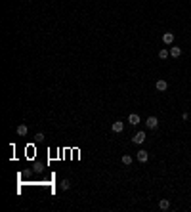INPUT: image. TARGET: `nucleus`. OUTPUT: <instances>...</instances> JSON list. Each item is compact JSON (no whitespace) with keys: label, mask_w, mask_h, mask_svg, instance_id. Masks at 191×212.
Segmentation results:
<instances>
[{"label":"nucleus","mask_w":191,"mask_h":212,"mask_svg":"<svg viewBox=\"0 0 191 212\" xmlns=\"http://www.w3.org/2000/svg\"><path fill=\"white\" fill-rule=\"evenodd\" d=\"M145 124H147L149 130H155V128L159 126V118H157V117H149L147 121H145Z\"/></svg>","instance_id":"nucleus-1"},{"label":"nucleus","mask_w":191,"mask_h":212,"mask_svg":"<svg viewBox=\"0 0 191 212\" xmlns=\"http://www.w3.org/2000/svg\"><path fill=\"white\" fill-rule=\"evenodd\" d=\"M111 130H113V132H117V134H121L122 130H124V122H121V121L113 122V124H111Z\"/></svg>","instance_id":"nucleus-2"},{"label":"nucleus","mask_w":191,"mask_h":212,"mask_svg":"<svg viewBox=\"0 0 191 212\" xmlns=\"http://www.w3.org/2000/svg\"><path fill=\"white\" fill-rule=\"evenodd\" d=\"M132 142L138 143V145H140V143H143V142H145V132H138L136 136L132 138Z\"/></svg>","instance_id":"nucleus-3"},{"label":"nucleus","mask_w":191,"mask_h":212,"mask_svg":"<svg viewBox=\"0 0 191 212\" xmlns=\"http://www.w3.org/2000/svg\"><path fill=\"white\" fill-rule=\"evenodd\" d=\"M147 159H149V153L145 151V149L138 151V161H140V163H147Z\"/></svg>","instance_id":"nucleus-4"},{"label":"nucleus","mask_w":191,"mask_h":212,"mask_svg":"<svg viewBox=\"0 0 191 212\" xmlns=\"http://www.w3.org/2000/svg\"><path fill=\"white\" fill-rule=\"evenodd\" d=\"M155 88H157L159 92H164V90H166V88H168V82L161 79V80H157V84H155Z\"/></svg>","instance_id":"nucleus-5"},{"label":"nucleus","mask_w":191,"mask_h":212,"mask_svg":"<svg viewBox=\"0 0 191 212\" xmlns=\"http://www.w3.org/2000/svg\"><path fill=\"white\" fill-rule=\"evenodd\" d=\"M163 42L164 44H172L174 42V33H164L163 34Z\"/></svg>","instance_id":"nucleus-6"},{"label":"nucleus","mask_w":191,"mask_h":212,"mask_svg":"<svg viewBox=\"0 0 191 212\" xmlns=\"http://www.w3.org/2000/svg\"><path fill=\"white\" fill-rule=\"evenodd\" d=\"M128 122H130V124H140V115H136V113H132V115H128Z\"/></svg>","instance_id":"nucleus-7"},{"label":"nucleus","mask_w":191,"mask_h":212,"mask_svg":"<svg viewBox=\"0 0 191 212\" xmlns=\"http://www.w3.org/2000/svg\"><path fill=\"white\" fill-rule=\"evenodd\" d=\"M170 55H172V58H180V55H182V50H180L178 46H172V48H170Z\"/></svg>","instance_id":"nucleus-8"},{"label":"nucleus","mask_w":191,"mask_h":212,"mask_svg":"<svg viewBox=\"0 0 191 212\" xmlns=\"http://www.w3.org/2000/svg\"><path fill=\"white\" fill-rule=\"evenodd\" d=\"M159 208H161V210H168L170 208V201L168 199H163L161 203H159Z\"/></svg>","instance_id":"nucleus-9"},{"label":"nucleus","mask_w":191,"mask_h":212,"mask_svg":"<svg viewBox=\"0 0 191 212\" xmlns=\"http://www.w3.org/2000/svg\"><path fill=\"white\" fill-rule=\"evenodd\" d=\"M27 134V124H19L17 126V136H25Z\"/></svg>","instance_id":"nucleus-10"},{"label":"nucleus","mask_w":191,"mask_h":212,"mask_svg":"<svg viewBox=\"0 0 191 212\" xmlns=\"http://www.w3.org/2000/svg\"><path fill=\"white\" fill-rule=\"evenodd\" d=\"M59 187H61V189H63V191H67V189H69V187H71V182H69V180H61V184H59Z\"/></svg>","instance_id":"nucleus-11"},{"label":"nucleus","mask_w":191,"mask_h":212,"mask_svg":"<svg viewBox=\"0 0 191 212\" xmlns=\"http://www.w3.org/2000/svg\"><path fill=\"white\" fill-rule=\"evenodd\" d=\"M168 55H170V52H168V50H161V52H159V58H161V59H166Z\"/></svg>","instance_id":"nucleus-12"},{"label":"nucleus","mask_w":191,"mask_h":212,"mask_svg":"<svg viewBox=\"0 0 191 212\" xmlns=\"http://www.w3.org/2000/svg\"><path fill=\"white\" fill-rule=\"evenodd\" d=\"M122 164H126V166H128V164H132V157H130V155H124V157H122Z\"/></svg>","instance_id":"nucleus-13"}]
</instances>
